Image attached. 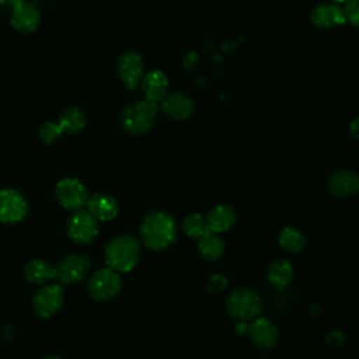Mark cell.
Wrapping results in <instances>:
<instances>
[{"mask_svg":"<svg viewBox=\"0 0 359 359\" xmlns=\"http://www.w3.org/2000/svg\"><path fill=\"white\" fill-rule=\"evenodd\" d=\"M140 237L143 244L153 251L168 248L177 238V224L174 217L161 210L149 213L142 220Z\"/></svg>","mask_w":359,"mask_h":359,"instance_id":"obj_1","label":"cell"},{"mask_svg":"<svg viewBox=\"0 0 359 359\" xmlns=\"http://www.w3.org/2000/svg\"><path fill=\"white\" fill-rule=\"evenodd\" d=\"M104 257L108 268L116 272H129L139 262L140 244L132 234H119L105 245Z\"/></svg>","mask_w":359,"mask_h":359,"instance_id":"obj_2","label":"cell"},{"mask_svg":"<svg viewBox=\"0 0 359 359\" xmlns=\"http://www.w3.org/2000/svg\"><path fill=\"white\" fill-rule=\"evenodd\" d=\"M157 118V104L142 100L129 104L121 114V126L130 135H143L151 129Z\"/></svg>","mask_w":359,"mask_h":359,"instance_id":"obj_3","label":"cell"},{"mask_svg":"<svg viewBox=\"0 0 359 359\" xmlns=\"http://www.w3.org/2000/svg\"><path fill=\"white\" fill-rule=\"evenodd\" d=\"M229 314L238 321H252L262 310L261 296L250 287H237L226 299Z\"/></svg>","mask_w":359,"mask_h":359,"instance_id":"obj_4","label":"cell"},{"mask_svg":"<svg viewBox=\"0 0 359 359\" xmlns=\"http://www.w3.org/2000/svg\"><path fill=\"white\" fill-rule=\"evenodd\" d=\"M86 126V114L79 107L63 109L57 122H46L39 129V137L45 143H53L63 133H77Z\"/></svg>","mask_w":359,"mask_h":359,"instance_id":"obj_5","label":"cell"},{"mask_svg":"<svg viewBox=\"0 0 359 359\" xmlns=\"http://www.w3.org/2000/svg\"><path fill=\"white\" fill-rule=\"evenodd\" d=\"M121 276L111 268L97 269L87 282V290L94 300L105 302L115 297L121 290Z\"/></svg>","mask_w":359,"mask_h":359,"instance_id":"obj_6","label":"cell"},{"mask_svg":"<svg viewBox=\"0 0 359 359\" xmlns=\"http://www.w3.org/2000/svg\"><path fill=\"white\" fill-rule=\"evenodd\" d=\"M91 261L84 254H69L57 261L55 265L56 280L60 283H76L81 280L90 271Z\"/></svg>","mask_w":359,"mask_h":359,"instance_id":"obj_7","label":"cell"},{"mask_svg":"<svg viewBox=\"0 0 359 359\" xmlns=\"http://www.w3.org/2000/svg\"><path fill=\"white\" fill-rule=\"evenodd\" d=\"M67 234L77 244H88L98 234L97 219L88 210H76L67 220Z\"/></svg>","mask_w":359,"mask_h":359,"instance_id":"obj_8","label":"cell"},{"mask_svg":"<svg viewBox=\"0 0 359 359\" xmlns=\"http://www.w3.org/2000/svg\"><path fill=\"white\" fill-rule=\"evenodd\" d=\"M116 74L128 90H135L144 76L143 57L135 50L122 53L116 60Z\"/></svg>","mask_w":359,"mask_h":359,"instance_id":"obj_9","label":"cell"},{"mask_svg":"<svg viewBox=\"0 0 359 359\" xmlns=\"http://www.w3.org/2000/svg\"><path fill=\"white\" fill-rule=\"evenodd\" d=\"M55 196L57 202L70 210H79L88 201V194L81 181L76 178H63L56 184Z\"/></svg>","mask_w":359,"mask_h":359,"instance_id":"obj_10","label":"cell"},{"mask_svg":"<svg viewBox=\"0 0 359 359\" xmlns=\"http://www.w3.org/2000/svg\"><path fill=\"white\" fill-rule=\"evenodd\" d=\"M63 303V289L57 283L46 285L36 290L32 297V307L34 311L42 317L49 318L57 313Z\"/></svg>","mask_w":359,"mask_h":359,"instance_id":"obj_11","label":"cell"},{"mask_svg":"<svg viewBox=\"0 0 359 359\" xmlns=\"http://www.w3.org/2000/svg\"><path fill=\"white\" fill-rule=\"evenodd\" d=\"M28 212L25 198L13 188L0 191V222L1 223H18Z\"/></svg>","mask_w":359,"mask_h":359,"instance_id":"obj_12","label":"cell"},{"mask_svg":"<svg viewBox=\"0 0 359 359\" xmlns=\"http://www.w3.org/2000/svg\"><path fill=\"white\" fill-rule=\"evenodd\" d=\"M160 109L170 119L185 121L192 116L195 104L188 94L182 91H172L167 93L160 101Z\"/></svg>","mask_w":359,"mask_h":359,"instance_id":"obj_13","label":"cell"},{"mask_svg":"<svg viewBox=\"0 0 359 359\" xmlns=\"http://www.w3.org/2000/svg\"><path fill=\"white\" fill-rule=\"evenodd\" d=\"M11 6V25L20 32H32L36 29L41 14L38 8L25 0H8Z\"/></svg>","mask_w":359,"mask_h":359,"instance_id":"obj_14","label":"cell"},{"mask_svg":"<svg viewBox=\"0 0 359 359\" xmlns=\"http://www.w3.org/2000/svg\"><path fill=\"white\" fill-rule=\"evenodd\" d=\"M247 335L258 349H264V351H269L275 348L279 339L278 328L271 320L265 317L254 318L248 325Z\"/></svg>","mask_w":359,"mask_h":359,"instance_id":"obj_15","label":"cell"},{"mask_svg":"<svg viewBox=\"0 0 359 359\" xmlns=\"http://www.w3.org/2000/svg\"><path fill=\"white\" fill-rule=\"evenodd\" d=\"M310 21L318 28H334L342 25L346 18L344 8L335 3H318L310 11Z\"/></svg>","mask_w":359,"mask_h":359,"instance_id":"obj_16","label":"cell"},{"mask_svg":"<svg viewBox=\"0 0 359 359\" xmlns=\"http://www.w3.org/2000/svg\"><path fill=\"white\" fill-rule=\"evenodd\" d=\"M328 191L335 198H349L359 191V175L351 170H339L328 178Z\"/></svg>","mask_w":359,"mask_h":359,"instance_id":"obj_17","label":"cell"},{"mask_svg":"<svg viewBox=\"0 0 359 359\" xmlns=\"http://www.w3.org/2000/svg\"><path fill=\"white\" fill-rule=\"evenodd\" d=\"M144 100L151 102H160L168 90V79L161 70H151L146 73L140 81Z\"/></svg>","mask_w":359,"mask_h":359,"instance_id":"obj_18","label":"cell"},{"mask_svg":"<svg viewBox=\"0 0 359 359\" xmlns=\"http://www.w3.org/2000/svg\"><path fill=\"white\" fill-rule=\"evenodd\" d=\"M208 227L213 233H224L230 230L236 223V212L230 205H216L212 208L206 216Z\"/></svg>","mask_w":359,"mask_h":359,"instance_id":"obj_19","label":"cell"},{"mask_svg":"<svg viewBox=\"0 0 359 359\" xmlns=\"http://www.w3.org/2000/svg\"><path fill=\"white\" fill-rule=\"evenodd\" d=\"M88 212L97 220H111L118 215V203L116 201L107 194H95L87 201Z\"/></svg>","mask_w":359,"mask_h":359,"instance_id":"obj_20","label":"cell"},{"mask_svg":"<svg viewBox=\"0 0 359 359\" xmlns=\"http://www.w3.org/2000/svg\"><path fill=\"white\" fill-rule=\"evenodd\" d=\"M24 275L28 282L35 285H42L50 279H56V271L55 266L49 265L43 259H31L25 264Z\"/></svg>","mask_w":359,"mask_h":359,"instance_id":"obj_21","label":"cell"},{"mask_svg":"<svg viewBox=\"0 0 359 359\" xmlns=\"http://www.w3.org/2000/svg\"><path fill=\"white\" fill-rule=\"evenodd\" d=\"M266 278L272 286L285 287L293 279V265L285 258L273 259L266 269Z\"/></svg>","mask_w":359,"mask_h":359,"instance_id":"obj_22","label":"cell"},{"mask_svg":"<svg viewBox=\"0 0 359 359\" xmlns=\"http://www.w3.org/2000/svg\"><path fill=\"white\" fill-rule=\"evenodd\" d=\"M224 240L217 233L210 230L198 238V250L202 258L208 261L219 259L224 252Z\"/></svg>","mask_w":359,"mask_h":359,"instance_id":"obj_23","label":"cell"},{"mask_svg":"<svg viewBox=\"0 0 359 359\" xmlns=\"http://www.w3.org/2000/svg\"><path fill=\"white\" fill-rule=\"evenodd\" d=\"M279 245L290 254H297L304 248L306 237L296 227H285L279 234Z\"/></svg>","mask_w":359,"mask_h":359,"instance_id":"obj_24","label":"cell"},{"mask_svg":"<svg viewBox=\"0 0 359 359\" xmlns=\"http://www.w3.org/2000/svg\"><path fill=\"white\" fill-rule=\"evenodd\" d=\"M182 230L191 238H199L209 231L206 217L201 213H191L182 220Z\"/></svg>","mask_w":359,"mask_h":359,"instance_id":"obj_25","label":"cell"},{"mask_svg":"<svg viewBox=\"0 0 359 359\" xmlns=\"http://www.w3.org/2000/svg\"><path fill=\"white\" fill-rule=\"evenodd\" d=\"M229 285V279L227 276L222 275V273H215L212 275L209 279H208V283H206V289L209 293L212 294H216V293H222Z\"/></svg>","mask_w":359,"mask_h":359,"instance_id":"obj_26","label":"cell"},{"mask_svg":"<svg viewBox=\"0 0 359 359\" xmlns=\"http://www.w3.org/2000/svg\"><path fill=\"white\" fill-rule=\"evenodd\" d=\"M344 14L346 21L359 28V0H346L344 6Z\"/></svg>","mask_w":359,"mask_h":359,"instance_id":"obj_27","label":"cell"},{"mask_svg":"<svg viewBox=\"0 0 359 359\" xmlns=\"http://www.w3.org/2000/svg\"><path fill=\"white\" fill-rule=\"evenodd\" d=\"M327 345L331 346V348H337L339 345L344 344V334L341 331H332L327 335V339H325Z\"/></svg>","mask_w":359,"mask_h":359,"instance_id":"obj_28","label":"cell"},{"mask_svg":"<svg viewBox=\"0 0 359 359\" xmlns=\"http://www.w3.org/2000/svg\"><path fill=\"white\" fill-rule=\"evenodd\" d=\"M349 133L353 139L359 140V116H356L351 123H349Z\"/></svg>","mask_w":359,"mask_h":359,"instance_id":"obj_29","label":"cell"},{"mask_svg":"<svg viewBox=\"0 0 359 359\" xmlns=\"http://www.w3.org/2000/svg\"><path fill=\"white\" fill-rule=\"evenodd\" d=\"M248 325H250V323H247V321H238V323L234 325V331H236L238 335H247V334H248Z\"/></svg>","mask_w":359,"mask_h":359,"instance_id":"obj_30","label":"cell"},{"mask_svg":"<svg viewBox=\"0 0 359 359\" xmlns=\"http://www.w3.org/2000/svg\"><path fill=\"white\" fill-rule=\"evenodd\" d=\"M43 359H60V358H59V356H55V355H49V356L43 358Z\"/></svg>","mask_w":359,"mask_h":359,"instance_id":"obj_31","label":"cell"},{"mask_svg":"<svg viewBox=\"0 0 359 359\" xmlns=\"http://www.w3.org/2000/svg\"><path fill=\"white\" fill-rule=\"evenodd\" d=\"M332 3H335V4H338V3H344V1H346V0H331Z\"/></svg>","mask_w":359,"mask_h":359,"instance_id":"obj_32","label":"cell"},{"mask_svg":"<svg viewBox=\"0 0 359 359\" xmlns=\"http://www.w3.org/2000/svg\"><path fill=\"white\" fill-rule=\"evenodd\" d=\"M4 3H8V0H0V4H4Z\"/></svg>","mask_w":359,"mask_h":359,"instance_id":"obj_33","label":"cell"}]
</instances>
